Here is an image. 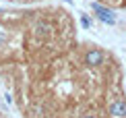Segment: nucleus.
<instances>
[{
  "mask_svg": "<svg viewBox=\"0 0 126 118\" xmlns=\"http://www.w3.org/2000/svg\"><path fill=\"white\" fill-rule=\"evenodd\" d=\"M83 118H97V116H93V114H85Z\"/></svg>",
  "mask_w": 126,
  "mask_h": 118,
  "instance_id": "423d86ee",
  "label": "nucleus"
},
{
  "mask_svg": "<svg viewBox=\"0 0 126 118\" xmlns=\"http://www.w3.org/2000/svg\"><path fill=\"white\" fill-rule=\"evenodd\" d=\"M108 110H110V116H114V118H126V101L124 99H114Z\"/></svg>",
  "mask_w": 126,
  "mask_h": 118,
  "instance_id": "7ed1b4c3",
  "label": "nucleus"
},
{
  "mask_svg": "<svg viewBox=\"0 0 126 118\" xmlns=\"http://www.w3.org/2000/svg\"><path fill=\"white\" fill-rule=\"evenodd\" d=\"M91 8H93L95 17L101 21V23H106V25H116V15H114V10L106 8L103 4H99V2H91Z\"/></svg>",
  "mask_w": 126,
  "mask_h": 118,
  "instance_id": "f257e3e1",
  "label": "nucleus"
},
{
  "mask_svg": "<svg viewBox=\"0 0 126 118\" xmlns=\"http://www.w3.org/2000/svg\"><path fill=\"white\" fill-rule=\"evenodd\" d=\"M33 33L37 35V37H50V33H52V25L46 23V21H39V23H35Z\"/></svg>",
  "mask_w": 126,
  "mask_h": 118,
  "instance_id": "20e7f679",
  "label": "nucleus"
},
{
  "mask_svg": "<svg viewBox=\"0 0 126 118\" xmlns=\"http://www.w3.org/2000/svg\"><path fill=\"white\" fill-rule=\"evenodd\" d=\"M81 25H83L85 29H89V27H91V19H89L87 15H81Z\"/></svg>",
  "mask_w": 126,
  "mask_h": 118,
  "instance_id": "39448f33",
  "label": "nucleus"
},
{
  "mask_svg": "<svg viewBox=\"0 0 126 118\" xmlns=\"http://www.w3.org/2000/svg\"><path fill=\"white\" fill-rule=\"evenodd\" d=\"M85 64L87 66H99V64H103V52L97 50V48H91L85 54Z\"/></svg>",
  "mask_w": 126,
  "mask_h": 118,
  "instance_id": "f03ea898",
  "label": "nucleus"
}]
</instances>
